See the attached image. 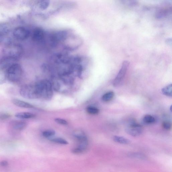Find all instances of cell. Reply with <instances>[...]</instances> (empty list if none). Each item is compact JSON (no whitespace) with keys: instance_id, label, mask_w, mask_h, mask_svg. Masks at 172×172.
<instances>
[{"instance_id":"obj_12","label":"cell","mask_w":172,"mask_h":172,"mask_svg":"<svg viewBox=\"0 0 172 172\" xmlns=\"http://www.w3.org/2000/svg\"><path fill=\"white\" fill-rule=\"evenodd\" d=\"M11 102L14 105L20 107L32 108L34 107L33 105L27 103V102L17 99H13L12 100Z\"/></svg>"},{"instance_id":"obj_15","label":"cell","mask_w":172,"mask_h":172,"mask_svg":"<svg viewBox=\"0 0 172 172\" xmlns=\"http://www.w3.org/2000/svg\"><path fill=\"white\" fill-rule=\"evenodd\" d=\"M88 146L79 145L73 148L71 152L75 154H80L85 153L88 150Z\"/></svg>"},{"instance_id":"obj_27","label":"cell","mask_w":172,"mask_h":172,"mask_svg":"<svg viewBox=\"0 0 172 172\" xmlns=\"http://www.w3.org/2000/svg\"><path fill=\"white\" fill-rule=\"evenodd\" d=\"M6 78V75L0 73V85L5 82Z\"/></svg>"},{"instance_id":"obj_13","label":"cell","mask_w":172,"mask_h":172,"mask_svg":"<svg viewBox=\"0 0 172 172\" xmlns=\"http://www.w3.org/2000/svg\"><path fill=\"white\" fill-rule=\"evenodd\" d=\"M10 30L9 25L5 23H0V37L7 35Z\"/></svg>"},{"instance_id":"obj_16","label":"cell","mask_w":172,"mask_h":172,"mask_svg":"<svg viewBox=\"0 0 172 172\" xmlns=\"http://www.w3.org/2000/svg\"><path fill=\"white\" fill-rule=\"evenodd\" d=\"M162 92L164 95L171 97L172 96V84H171L162 89Z\"/></svg>"},{"instance_id":"obj_2","label":"cell","mask_w":172,"mask_h":172,"mask_svg":"<svg viewBox=\"0 0 172 172\" xmlns=\"http://www.w3.org/2000/svg\"><path fill=\"white\" fill-rule=\"evenodd\" d=\"M20 95L29 99H35L41 97L36 85L26 84L21 86L20 89Z\"/></svg>"},{"instance_id":"obj_5","label":"cell","mask_w":172,"mask_h":172,"mask_svg":"<svg viewBox=\"0 0 172 172\" xmlns=\"http://www.w3.org/2000/svg\"><path fill=\"white\" fill-rule=\"evenodd\" d=\"M128 61H125L123 63L121 68L118 74L113 81V84L115 87L119 85L124 77L129 66Z\"/></svg>"},{"instance_id":"obj_10","label":"cell","mask_w":172,"mask_h":172,"mask_svg":"<svg viewBox=\"0 0 172 172\" xmlns=\"http://www.w3.org/2000/svg\"><path fill=\"white\" fill-rule=\"evenodd\" d=\"M44 33L43 30L40 28L35 29L33 33L32 38L34 41L39 42L44 38Z\"/></svg>"},{"instance_id":"obj_4","label":"cell","mask_w":172,"mask_h":172,"mask_svg":"<svg viewBox=\"0 0 172 172\" xmlns=\"http://www.w3.org/2000/svg\"><path fill=\"white\" fill-rule=\"evenodd\" d=\"M126 132L129 135L133 137H137L140 136L143 131L142 126L137 124L134 121L130 122L125 129Z\"/></svg>"},{"instance_id":"obj_25","label":"cell","mask_w":172,"mask_h":172,"mask_svg":"<svg viewBox=\"0 0 172 172\" xmlns=\"http://www.w3.org/2000/svg\"><path fill=\"white\" fill-rule=\"evenodd\" d=\"M162 126L163 128L167 130H169L171 128V124L169 122L165 121L163 122Z\"/></svg>"},{"instance_id":"obj_14","label":"cell","mask_w":172,"mask_h":172,"mask_svg":"<svg viewBox=\"0 0 172 172\" xmlns=\"http://www.w3.org/2000/svg\"><path fill=\"white\" fill-rule=\"evenodd\" d=\"M15 116L20 119H28L34 118L35 115L31 113L22 112L16 113Z\"/></svg>"},{"instance_id":"obj_9","label":"cell","mask_w":172,"mask_h":172,"mask_svg":"<svg viewBox=\"0 0 172 172\" xmlns=\"http://www.w3.org/2000/svg\"><path fill=\"white\" fill-rule=\"evenodd\" d=\"M17 60L8 58H3L0 61V67L3 70H7L12 65L16 63Z\"/></svg>"},{"instance_id":"obj_6","label":"cell","mask_w":172,"mask_h":172,"mask_svg":"<svg viewBox=\"0 0 172 172\" xmlns=\"http://www.w3.org/2000/svg\"><path fill=\"white\" fill-rule=\"evenodd\" d=\"M14 37L19 40L27 39L30 35V32L23 27H18L15 29L13 33Z\"/></svg>"},{"instance_id":"obj_19","label":"cell","mask_w":172,"mask_h":172,"mask_svg":"<svg viewBox=\"0 0 172 172\" xmlns=\"http://www.w3.org/2000/svg\"><path fill=\"white\" fill-rule=\"evenodd\" d=\"M143 120L146 124H151L154 123L155 119L152 116L147 115L143 118Z\"/></svg>"},{"instance_id":"obj_22","label":"cell","mask_w":172,"mask_h":172,"mask_svg":"<svg viewBox=\"0 0 172 172\" xmlns=\"http://www.w3.org/2000/svg\"><path fill=\"white\" fill-rule=\"evenodd\" d=\"M87 111L89 114L95 115L99 113V110L97 108L89 107L87 108Z\"/></svg>"},{"instance_id":"obj_28","label":"cell","mask_w":172,"mask_h":172,"mask_svg":"<svg viewBox=\"0 0 172 172\" xmlns=\"http://www.w3.org/2000/svg\"><path fill=\"white\" fill-rule=\"evenodd\" d=\"M1 165L3 166H6L8 165V163L6 161H3L1 163Z\"/></svg>"},{"instance_id":"obj_21","label":"cell","mask_w":172,"mask_h":172,"mask_svg":"<svg viewBox=\"0 0 172 172\" xmlns=\"http://www.w3.org/2000/svg\"><path fill=\"white\" fill-rule=\"evenodd\" d=\"M56 134L55 131L52 130H48L44 131L43 133L44 137L46 138H50L54 136Z\"/></svg>"},{"instance_id":"obj_18","label":"cell","mask_w":172,"mask_h":172,"mask_svg":"<svg viewBox=\"0 0 172 172\" xmlns=\"http://www.w3.org/2000/svg\"><path fill=\"white\" fill-rule=\"evenodd\" d=\"M114 96V93L111 91L104 94L102 97V100L105 102H108L111 101Z\"/></svg>"},{"instance_id":"obj_24","label":"cell","mask_w":172,"mask_h":172,"mask_svg":"<svg viewBox=\"0 0 172 172\" xmlns=\"http://www.w3.org/2000/svg\"><path fill=\"white\" fill-rule=\"evenodd\" d=\"M11 117L10 114L6 113H0V120H5L9 119Z\"/></svg>"},{"instance_id":"obj_11","label":"cell","mask_w":172,"mask_h":172,"mask_svg":"<svg viewBox=\"0 0 172 172\" xmlns=\"http://www.w3.org/2000/svg\"><path fill=\"white\" fill-rule=\"evenodd\" d=\"M11 125L12 128L14 129L20 131L25 129L27 124L25 122L20 120H15L11 122Z\"/></svg>"},{"instance_id":"obj_3","label":"cell","mask_w":172,"mask_h":172,"mask_svg":"<svg viewBox=\"0 0 172 172\" xmlns=\"http://www.w3.org/2000/svg\"><path fill=\"white\" fill-rule=\"evenodd\" d=\"M22 74V67L17 63L12 65L6 70L7 78L11 82H17L21 79Z\"/></svg>"},{"instance_id":"obj_17","label":"cell","mask_w":172,"mask_h":172,"mask_svg":"<svg viewBox=\"0 0 172 172\" xmlns=\"http://www.w3.org/2000/svg\"><path fill=\"white\" fill-rule=\"evenodd\" d=\"M113 139L115 142L121 144H127L130 142L128 139L122 137L115 136Z\"/></svg>"},{"instance_id":"obj_7","label":"cell","mask_w":172,"mask_h":172,"mask_svg":"<svg viewBox=\"0 0 172 172\" xmlns=\"http://www.w3.org/2000/svg\"><path fill=\"white\" fill-rule=\"evenodd\" d=\"M43 97L47 99H50L52 96V84L48 80H43Z\"/></svg>"},{"instance_id":"obj_1","label":"cell","mask_w":172,"mask_h":172,"mask_svg":"<svg viewBox=\"0 0 172 172\" xmlns=\"http://www.w3.org/2000/svg\"><path fill=\"white\" fill-rule=\"evenodd\" d=\"M23 52V48L19 44H10L3 49V57L17 60L21 56Z\"/></svg>"},{"instance_id":"obj_8","label":"cell","mask_w":172,"mask_h":172,"mask_svg":"<svg viewBox=\"0 0 172 172\" xmlns=\"http://www.w3.org/2000/svg\"><path fill=\"white\" fill-rule=\"evenodd\" d=\"M74 136L79 143V145L88 146V138L83 132L79 131L76 132L74 134Z\"/></svg>"},{"instance_id":"obj_20","label":"cell","mask_w":172,"mask_h":172,"mask_svg":"<svg viewBox=\"0 0 172 172\" xmlns=\"http://www.w3.org/2000/svg\"><path fill=\"white\" fill-rule=\"evenodd\" d=\"M50 141L52 142L63 145H66L68 144V142L65 139L59 138H53L51 139Z\"/></svg>"},{"instance_id":"obj_23","label":"cell","mask_w":172,"mask_h":172,"mask_svg":"<svg viewBox=\"0 0 172 172\" xmlns=\"http://www.w3.org/2000/svg\"><path fill=\"white\" fill-rule=\"evenodd\" d=\"M55 120L57 123L60 124L67 125L68 124V122L63 119L57 118L55 119Z\"/></svg>"},{"instance_id":"obj_26","label":"cell","mask_w":172,"mask_h":172,"mask_svg":"<svg viewBox=\"0 0 172 172\" xmlns=\"http://www.w3.org/2000/svg\"><path fill=\"white\" fill-rule=\"evenodd\" d=\"M49 5V2L48 1H42L40 3V7L42 9H47Z\"/></svg>"},{"instance_id":"obj_29","label":"cell","mask_w":172,"mask_h":172,"mask_svg":"<svg viewBox=\"0 0 172 172\" xmlns=\"http://www.w3.org/2000/svg\"><path fill=\"white\" fill-rule=\"evenodd\" d=\"M166 43L169 45L171 44V38H169L166 40Z\"/></svg>"}]
</instances>
